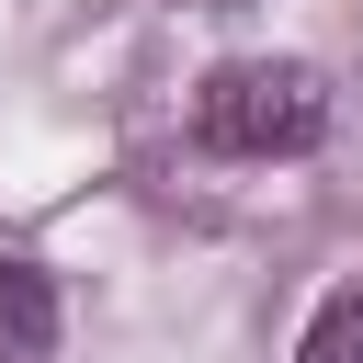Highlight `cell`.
Returning a JSON list of instances; mask_svg holds the SVG:
<instances>
[{"mask_svg": "<svg viewBox=\"0 0 363 363\" xmlns=\"http://www.w3.org/2000/svg\"><path fill=\"white\" fill-rule=\"evenodd\" d=\"M193 125H204L216 159H306V147L329 136V79H318L306 57H227V68L204 79Z\"/></svg>", "mask_w": 363, "mask_h": 363, "instance_id": "6da1fadb", "label": "cell"}, {"mask_svg": "<svg viewBox=\"0 0 363 363\" xmlns=\"http://www.w3.org/2000/svg\"><path fill=\"white\" fill-rule=\"evenodd\" d=\"M57 352V284L45 261H0V363H45Z\"/></svg>", "mask_w": 363, "mask_h": 363, "instance_id": "7a4b0ae2", "label": "cell"}, {"mask_svg": "<svg viewBox=\"0 0 363 363\" xmlns=\"http://www.w3.org/2000/svg\"><path fill=\"white\" fill-rule=\"evenodd\" d=\"M295 363H363V284H340V295H329V306L306 318Z\"/></svg>", "mask_w": 363, "mask_h": 363, "instance_id": "3957f363", "label": "cell"}]
</instances>
